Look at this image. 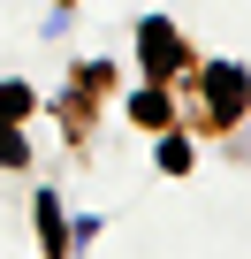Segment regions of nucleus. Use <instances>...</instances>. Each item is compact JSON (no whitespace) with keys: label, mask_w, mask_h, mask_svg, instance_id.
<instances>
[{"label":"nucleus","mask_w":251,"mask_h":259,"mask_svg":"<svg viewBox=\"0 0 251 259\" xmlns=\"http://www.w3.org/2000/svg\"><path fill=\"white\" fill-rule=\"evenodd\" d=\"M206 92H213V114H236V107H243V69H213Z\"/></svg>","instance_id":"f257e3e1"},{"label":"nucleus","mask_w":251,"mask_h":259,"mask_svg":"<svg viewBox=\"0 0 251 259\" xmlns=\"http://www.w3.org/2000/svg\"><path fill=\"white\" fill-rule=\"evenodd\" d=\"M23 107H31V92H23V84H0V114H23Z\"/></svg>","instance_id":"7ed1b4c3"},{"label":"nucleus","mask_w":251,"mask_h":259,"mask_svg":"<svg viewBox=\"0 0 251 259\" xmlns=\"http://www.w3.org/2000/svg\"><path fill=\"white\" fill-rule=\"evenodd\" d=\"M145 61H153V69L175 61V31H168V23H145Z\"/></svg>","instance_id":"f03ea898"}]
</instances>
